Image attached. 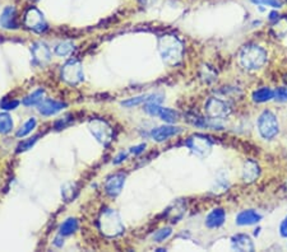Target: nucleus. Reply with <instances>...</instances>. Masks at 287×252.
<instances>
[{
  "mask_svg": "<svg viewBox=\"0 0 287 252\" xmlns=\"http://www.w3.org/2000/svg\"><path fill=\"white\" fill-rule=\"evenodd\" d=\"M159 51L167 65H178L182 59V45L175 36L166 34L160 37Z\"/></svg>",
  "mask_w": 287,
  "mask_h": 252,
  "instance_id": "1",
  "label": "nucleus"
},
{
  "mask_svg": "<svg viewBox=\"0 0 287 252\" xmlns=\"http://www.w3.org/2000/svg\"><path fill=\"white\" fill-rule=\"evenodd\" d=\"M73 50H74V45L69 41H64V42H61L55 47V52L59 56H69L73 52Z\"/></svg>",
  "mask_w": 287,
  "mask_h": 252,
  "instance_id": "25",
  "label": "nucleus"
},
{
  "mask_svg": "<svg viewBox=\"0 0 287 252\" xmlns=\"http://www.w3.org/2000/svg\"><path fill=\"white\" fill-rule=\"evenodd\" d=\"M124 182H125V176L123 175V173H116V175L108 177L105 185L106 192H108L110 196H112V198L118 196L119 194L122 192Z\"/></svg>",
  "mask_w": 287,
  "mask_h": 252,
  "instance_id": "11",
  "label": "nucleus"
},
{
  "mask_svg": "<svg viewBox=\"0 0 287 252\" xmlns=\"http://www.w3.org/2000/svg\"><path fill=\"white\" fill-rule=\"evenodd\" d=\"M77 194L78 187L75 184H73V182H68V184H65V185L61 187V195H63V198H64V200L67 202H73L75 199V196H77Z\"/></svg>",
  "mask_w": 287,
  "mask_h": 252,
  "instance_id": "20",
  "label": "nucleus"
},
{
  "mask_svg": "<svg viewBox=\"0 0 287 252\" xmlns=\"http://www.w3.org/2000/svg\"><path fill=\"white\" fill-rule=\"evenodd\" d=\"M273 97H274V91H272V89L268 87L260 88V89H258V91H255L253 93V101L258 102V103L270 101Z\"/></svg>",
  "mask_w": 287,
  "mask_h": 252,
  "instance_id": "19",
  "label": "nucleus"
},
{
  "mask_svg": "<svg viewBox=\"0 0 287 252\" xmlns=\"http://www.w3.org/2000/svg\"><path fill=\"white\" fill-rule=\"evenodd\" d=\"M225 212L222 209H213L210 214L207 215L206 218V225L208 228H218L225 223Z\"/></svg>",
  "mask_w": 287,
  "mask_h": 252,
  "instance_id": "16",
  "label": "nucleus"
},
{
  "mask_svg": "<svg viewBox=\"0 0 287 252\" xmlns=\"http://www.w3.org/2000/svg\"><path fill=\"white\" fill-rule=\"evenodd\" d=\"M258 129L264 139H272L278 134V121L270 111H264L258 118Z\"/></svg>",
  "mask_w": 287,
  "mask_h": 252,
  "instance_id": "5",
  "label": "nucleus"
},
{
  "mask_svg": "<svg viewBox=\"0 0 287 252\" xmlns=\"http://www.w3.org/2000/svg\"><path fill=\"white\" fill-rule=\"evenodd\" d=\"M38 106V112L44 116H53V115H56L57 112H60L63 108L65 107V103L63 102H57L54 100H42Z\"/></svg>",
  "mask_w": 287,
  "mask_h": 252,
  "instance_id": "12",
  "label": "nucleus"
},
{
  "mask_svg": "<svg viewBox=\"0 0 287 252\" xmlns=\"http://www.w3.org/2000/svg\"><path fill=\"white\" fill-rule=\"evenodd\" d=\"M231 243H233V249L236 250V251H254L253 241L247 235H233V238H231Z\"/></svg>",
  "mask_w": 287,
  "mask_h": 252,
  "instance_id": "14",
  "label": "nucleus"
},
{
  "mask_svg": "<svg viewBox=\"0 0 287 252\" xmlns=\"http://www.w3.org/2000/svg\"><path fill=\"white\" fill-rule=\"evenodd\" d=\"M24 26L35 32H44L48 30V24L44 16L36 8H31L24 16Z\"/></svg>",
  "mask_w": 287,
  "mask_h": 252,
  "instance_id": "7",
  "label": "nucleus"
},
{
  "mask_svg": "<svg viewBox=\"0 0 287 252\" xmlns=\"http://www.w3.org/2000/svg\"><path fill=\"white\" fill-rule=\"evenodd\" d=\"M125 158H126V153H120V154H119L118 157L115 158L114 163H115V165H119V163H122V162L124 161Z\"/></svg>",
  "mask_w": 287,
  "mask_h": 252,
  "instance_id": "35",
  "label": "nucleus"
},
{
  "mask_svg": "<svg viewBox=\"0 0 287 252\" xmlns=\"http://www.w3.org/2000/svg\"><path fill=\"white\" fill-rule=\"evenodd\" d=\"M186 145H188V148L192 149L193 153H196L200 157L208 155L211 153V149H212V143H211L210 139L199 134L190 136L189 140L186 141Z\"/></svg>",
  "mask_w": 287,
  "mask_h": 252,
  "instance_id": "8",
  "label": "nucleus"
},
{
  "mask_svg": "<svg viewBox=\"0 0 287 252\" xmlns=\"http://www.w3.org/2000/svg\"><path fill=\"white\" fill-rule=\"evenodd\" d=\"M13 129V120L9 115L3 112L0 114V134H8Z\"/></svg>",
  "mask_w": 287,
  "mask_h": 252,
  "instance_id": "24",
  "label": "nucleus"
},
{
  "mask_svg": "<svg viewBox=\"0 0 287 252\" xmlns=\"http://www.w3.org/2000/svg\"><path fill=\"white\" fill-rule=\"evenodd\" d=\"M88 129L92 133V135L100 141L104 147H108L112 141L114 136V130L105 120L102 118H93L88 122Z\"/></svg>",
  "mask_w": 287,
  "mask_h": 252,
  "instance_id": "4",
  "label": "nucleus"
},
{
  "mask_svg": "<svg viewBox=\"0 0 287 252\" xmlns=\"http://www.w3.org/2000/svg\"><path fill=\"white\" fill-rule=\"evenodd\" d=\"M45 92L44 89H36L35 92L27 96V97L23 100L24 106H35V104H38L42 100H44Z\"/></svg>",
  "mask_w": 287,
  "mask_h": 252,
  "instance_id": "23",
  "label": "nucleus"
},
{
  "mask_svg": "<svg viewBox=\"0 0 287 252\" xmlns=\"http://www.w3.org/2000/svg\"><path fill=\"white\" fill-rule=\"evenodd\" d=\"M144 148H145V144H141V145H137V147H133L132 153H134V154H139V153H142Z\"/></svg>",
  "mask_w": 287,
  "mask_h": 252,
  "instance_id": "34",
  "label": "nucleus"
},
{
  "mask_svg": "<svg viewBox=\"0 0 287 252\" xmlns=\"http://www.w3.org/2000/svg\"><path fill=\"white\" fill-rule=\"evenodd\" d=\"M159 118H161V120H163L165 122H169V124H174L179 120V114L171 108H160Z\"/></svg>",
  "mask_w": 287,
  "mask_h": 252,
  "instance_id": "21",
  "label": "nucleus"
},
{
  "mask_svg": "<svg viewBox=\"0 0 287 252\" xmlns=\"http://www.w3.org/2000/svg\"><path fill=\"white\" fill-rule=\"evenodd\" d=\"M280 233H281V235H282V237L287 238V217L284 219V222L281 223Z\"/></svg>",
  "mask_w": 287,
  "mask_h": 252,
  "instance_id": "33",
  "label": "nucleus"
},
{
  "mask_svg": "<svg viewBox=\"0 0 287 252\" xmlns=\"http://www.w3.org/2000/svg\"><path fill=\"white\" fill-rule=\"evenodd\" d=\"M274 100L278 102H287V87L277 88L274 91Z\"/></svg>",
  "mask_w": 287,
  "mask_h": 252,
  "instance_id": "30",
  "label": "nucleus"
},
{
  "mask_svg": "<svg viewBox=\"0 0 287 252\" xmlns=\"http://www.w3.org/2000/svg\"><path fill=\"white\" fill-rule=\"evenodd\" d=\"M35 126H36V120L35 118H30L26 124L22 126V128L19 129V130L17 131V136L18 138H24L26 135H28L30 133H32V130L35 129Z\"/></svg>",
  "mask_w": 287,
  "mask_h": 252,
  "instance_id": "26",
  "label": "nucleus"
},
{
  "mask_svg": "<svg viewBox=\"0 0 287 252\" xmlns=\"http://www.w3.org/2000/svg\"><path fill=\"white\" fill-rule=\"evenodd\" d=\"M98 225L102 235L108 237H116L124 232V224L122 222V218L118 213L112 209H106L104 210L98 219Z\"/></svg>",
  "mask_w": 287,
  "mask_h": 252,
  "instance_id": "2",
  "label": "nucleus"
},
{
  "mask_svg": "<svg viewBox=\"0 0 287 252\" xmlns=\"http://www.w3.org/2000/svg\"><path fill=\"white\" fill-rule=\"evenodd\" d=\"M38 136H34V138H30V139H24V140H22V143H19L17 147V153H20V151H28V149H31L32 147L35 145V143L37 141Z\"/></svg>",
  "mask_w": 287,
  "mask_h": 252,
  "instance_id": "27",
  "label": "nucleus"
},
{
  "mask_svg": "<svg viewBox=\"0 0 287 252\" xmlns=\"http://www.w3.org/2000/svg\"><path fill=\"white\" fill-rule=\"evenodd\" d=\"M254 4H262V5H268L272 8H281L280 0H251Z\"/></svg>",
  "mask_w": 287,
  "mask_h": 252,
  "instance_id": "31",
  "label": "nucleus"
},
{
  "mask_svg": "<svg viewBox=\"0 0 287 252\" xmlns=\"http://www.w3.org/2000/svg\"><path fill=\"white\" fill-rule=\"evenodd\" d=\"M78 229V220L75 218L67 219L63 224L60 225V235H73Z\"/></svg>",
  "mask_w": 287,
  "mask_h": 252,
  "instance_id": "22",
  "label": "nucleus"
},
{
  "mask_svg": "<svg viewBox=\"0 0 287 252\" xmlns=\"http://www.w3.org/2000/svg\"><path fill=\"white\" fill-rule=\"evenodd\" d=\"M61 78L63 81L67 82L71 85H75L83 82L85 74H83V67L78 60L68 61L67 64L61 69Z\"/></svg>",
  "mask_w": 287,
  "mask_h": 252,
  "instance_id": "6",
  "label": "nucleus"
},
{
  "mask_svg": "<svg viewBox=\"0 0 287 252\" xmlns=\"http://www.w3.org/2000/svg\"><path fill=\"white\" fill-rule=\"evenodd\" d=\"M260 219H262V215L258 214L255 210L250 209V210H244L237 215L236 223L239 225H251L259 223Z\"/></svg>",
  "mask_w": 287,
  "mask_h": 252,
  "instance_id": "15",
  "label": "nucleus"
},
{
  "mask_svg": "<svg viewBox=\"0 0 287 252\" xmlns=\"http://www.w3.org/2000/svg\"><path fill=\"white\" fill-rule=\"evenodd\" d=\"M148 97H149V96H141V97L130 98V100H128V101L122 102V104H123V106H125V107H133V106L141 104V103H143V102H147Z\"/></svg>",
  "mask_w": 287,
  "mask_h": 252,
  "instance_id": "29",
  "label": "nucleus"
},
{
  "mask_svg": "<svg viewBox=\"0 0 287 252\" xmlns=\"http://www.w3.org/2000/svg\"><path fill=\"white\" fill-rule=\"evenodd\" d=\"M31 51H32V56H34V60L36 64L44 67V65H46L49 61H50V49H49L45 44H42V42H36V44L32 46Z\"/></svg>",
  "mask_w": 287,
  "mask_h": 252,
  "instance_id": "10",
  "label": "nucleus"
},
{
  "mask_svg": "<svg viewBox=\"0 0 287 252\" xmlns=\"http://www.w3.org/2000/svg\"><path fill=\"white\" fill-rule=\"evenodd\" d=\"M259 175V167L255 162L248 161L244 166L243 178L245 182H253Z\"/></svg>",
  "mask_w": 287,
  "mask_h": 252,
  "instance_id": "18",
  "label": "nucleus"
},
{
  "mask_svg": "<svg viewBox=\"0 0 287 252\" xmlns=\"http://www.w3.org/2000/svg\"><path fill=\"white\" fill-rule=\"evenodd\" d=\"M206 112L212 118H222L230 115V107L217 98H211L206 103Z\"/></svg>",
  "mask_w": 287,
  "mask_h": 252,
  "instance_id": "9",
  "label": "nucleus"
},
{
  "mask_svg": "<svg viewBox=\"0 0 287 252\" xmlns=\"http://www.w3.org/2000/svg\"><path fill=\"white\" fill-rule=\"evenodd\" d=\"M0 24L1 27L7 30H16L18 27L17 13L13 7H7L3 10V13L0 16Z\"/></svg>",
  "mask_w": 287,
  "mask_h": 252,
  "instance_id": "13",
  "label": "nucleus"
},
{
  "mask_svg": "<svg viewBox=\"0 0 287 252\" xmlns=\"http://www.w3.org/2000/svg\"><path fill=\"white\" fill-rule=\"evenodd\" d=\"M171 228L160 229V231H157V232L153 235V239H155V242H162L166 238H169L170 235H171Z\"/></svg>",
  "mask_w": 287,
  "mask_h": 252,
  "instance_id": "28",
  "label": "nucleus"
},
{
  "mask_svg": "<svg viewBox=\"0 0 287 252\" xmlns=\"http://www.w3.org/2000/svg\"><path fill=\"white\" fill-rule=\"evenodd\" d=\"M18 104H19L18 101H8V100H4V101L0 103V106H1V108H4V110H7L8 111V110H14Z\"/></svg>",
  "mask_w": 287,
  "mask_h": 252,
  "instance_id": "32",
  "label": "nucleus"
},
{
  "mask_svg": "<svg viewBox=\"0 0 287 252\" xmlns=\"http://www.w3.org/2000/svg\"><path fill=\"white\" fill-rule=\"evenodd\" d=\"M179 131L180 129L175 128V126H160V128L155 129L151 135L156 141H163L176 135Z\"/></svg>",
  "mask_w": 287,
  "mask_h": 252,
  "instance_id": "17",
  "label": "nucleus"
},
{
  "mask_svg": "<svg viewBox=\"0 0 287 252\" xmlns=\"http://www.w3.org/2000/svg\"><path fill=\"white\" fill-rule=\"evenodd\" d=\"M266 61H267V52L257 45H249L244 47L240 54V63L249 70L259 69L260 67H263Z\"/></svg>",
  "mask_w": 287,
  "mask_h": 252,
  "instance_id": "3",
  "label": "nucleus"
}]
</instances>
